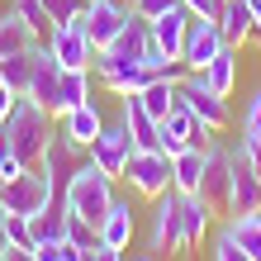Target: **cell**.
<instances>
[{"mask_svg":"<svg viewBox=\"0 0 261 261\" xmlns=\"http://www.w3.org/2000/svg\"><path fill=\"white\" fill-rule=\"evenodd\" d=\"M34 29H29L19 14H14V5L0 14V57H10V53H19V48H34Z\"/></svg>","mask_w":261,"mask_h":261,"instance_id":"cell-28","label":"cell"},{"mask_svg":"<svg viewBox=\"0 0 261 261\" xmlns=\"http://www.w3.org/2000/svg\"><path fill=\"white\" fill-rule=\"evenodd\" d=\"M209 219H214V214H209V204H204L199 195H180V233H186V252L204 242Z\"/></svg>","mask_w":261,"mask_h":261,"instance_id":"cell-26","label":"cell"},{"mask_svg":"<svg viewBox=\"0 0 261 261\" xmlns=\"http://www.w3.org/2000/svg\"><path fill=\"white\" fill-rule=\"evenodd\" d=\"M0 261H38V247H10Z\"/></svg>","mask_w":261,"mask_h":261,"instance_id":"cell-41","label":"cell"},{"mask_svg":"<svg viewBox=\"0 0 261 261\" xmlns=\"http://www.w3.org/2000/svg\"><path fill=\"white\" fill-rule=\"evenodd\" d=\"M5 10H10V0H0V14H5Z\"/></svg>","mask_w":261,"mask_h":261,"instance_id":"cell-44","label":"cell"},{"mask_svg":"<svg viewBox=\"0 0 261 261\" xmlns=\"http://www.w3.org/2000/svg\"><path fill=\"white\" fill-rule=\"evenodd\" d=\"M147 247H152V256L186 252V233H180V190H162L157 195L152 228H147Z\"/></svg>","mask_w":261,"mask_h":261,"instance_id":"cell-6","label":"cell"},{"mask_svg":"<svg viewBox=\"0 0 261 261\" xmlns=\"http://www.w3.org/2000/svg\"><path fill=\"white\" fill-rule=\"evenodd\" d=\"M48 199H53V180H48L43 166H29L24 176L0 180V204H5V214H24V219H34Z\"/></svg>","mask_w":261,"mask_h":261,"instance_id":"cell-5","label":"cell"},{"mask_svg":"<svg viewBox=\"0 0 261 261\" xmlns=\"http://www.w3.org/2000/svg\"><path fill=\"white\" fill-rule=\"evenodd\" d=\"M204 81H209V90H219V95L228 100V90H233V81H238V48H223L214 62L204 67Z\"/></svg>","mask_w":261,"mask_h":261,"instance_id":"cell-30","label":"cell"},{"mask_svg":"<svg viewBox=\"0 0 261 261\" xmlns=\"http://www.w3.org/2000/svg\"><path fill=\"white\" fill-rule=\"evenodd\" d=\"M199 176H204V147H186V152L171 157V190L195 195L199 190Z\"/></svg>","mask_w":261,"mask_h":261,"instance_id":"cell-24","label":"cell"},{"mask_svg":"<svg viewBox=\"0 0 261 261\" xmlns=\"http://www.w3.org/2000/svg\"><path fill=\"white\" fill-rule=\"evenodd\" d=\"M124 180H128L133 195L157 199L162 190H171V157L162 147H138L128 157V166H124Z\"/></svg>","mask_w":261,"mask_h":261,"instance_id":"cell-4","label":"cell"},{"mask_svg":"<svg viewBox=\"0 0 261 261\" xmlns=\"http://www.w3.org/2000/svg\"><path fill=\"white\" fill-rule=\"evenodd\" d=\"M90 100V71L86 67H62V76H57V105H53V114L62 119L67 110H76V105H86Z\"/></svg>","mask_w":261,"mask_h":261,"instance_id":"cell-21","label":"cell"},{"mask_svg":"<svg viewBox=\"0 0 261 261\" xmlns=\"http://www.w3.org/2000/svg\"><path fill=\"white\" fill-rule=\"evenodd\" d=\"M190 19H195V14H190L186 5H180V0H176V5L166 10V14H157V19H152V43H157V48H162L166 57H171V62H180V53H186Z\"/></svg>","mask_w":261,"mask_h":261,"instance_id":"cell-13","label":"cell"},{"mask_svg":"<svg viewBox=\"0 0 261 261\" xmlns=\"http://www.w3.org/2000/svg\"><path fill=\"white\" fill-rule=\"evenodd\" d=\"M228 166H233V214L261 209V176L252 171V162H247V152H242V143L228 152ZM233 214H228V219H233Z\"/></svg>","mask_w":261,"mask_h":261,"instance_id":"cell-14","label":"cell"},{"mask_svg":"<svg viewBox=\"0 0 261 261\" xmlns=\"http://www.w3.org/2000/svg\"><path fill=\"white\" fill-rule=\"evenodd\" d=\"M219 34L228 48H242L247 38H256V19H252V10H247V0H223V10H219Z\"/></svg>","mask_w":261,"mask_h":261,"instance_id":"cell-18","label":"cell"},{"mask_svg":"<svg viewBox=\"0 0 261 261\" xmlns=\"http://www.w3.org/2000/svg\"><path fill=\"white\" fill-rule=\"evenodd\" d=\"M10 252V233H5V214H0V256Z\"/></svg>","mask_w":261,"mask_h":261,"instance_id":"cell-42","label":"cell"},{"mask_svg":"<svg viewBox=\"0 0 261 261\" xmlns=\"http://www.w3.org/2000/svg\"><path fill=\"white\" fill-rule=\"evenodd\" d=\"M124 128L133 138V147H162V119H152L138 95H124Z\"/></svg>","mask_w":261,"mask_h":261,"instance_id":"cell-19","label":"cell"},{"mask_svg":"<svg viewBox=\"0 0 261 261\" xmlns=\"http://www.w3.org/2000/svg\"><path fill=\"white\" fill-rule=\"evenodd\" d=\"M57 76H62V62L48 53V43H38V57H34V81H29V100L43 105V110L53 114L57 105Z\"/></svg>","mask_w":261,"mask_h":261,"instance_id":"cell-15","label":"cell"},{"mask_svg":"<svg viewBox=\"0 0 261 261\" xmlns=\"http://www.w3.org/2000/svg\"><path fill=\"white\" fill-rule=\"evenodd\" d=\"M24 171H29V166H24V157L5 143V138H0V180H14V176H24Z\"/></svg>","mask_w":261,"mask_h":261,"instance_id":"cell-34","label":"cell"},{"mask_svg":"<svg viewBox=\"0 0 261 261\" xmlns=\"http://www.w3.org/2000/svg\"><path fill=\"white\" fill-rule=\"evenodd\" d=\"M48 53H53L62 67H86V71L95 67V43L86 38L81 24H57L53 38H48Z\"/></svg>","mask_w":261,"mask_h":261,"instance_id":"cell-12","label":"cell"},{"mask_svg":"<svg viewBox=\"0 0 261 261\" xmlns=\"http://www.w3.org/2000/svg\"><path fill=\"white\" fill-rule=\"evenodd\" d=\"M86 261H124V252L110 242H95V247H86Z\"/></svg>","mask_w":261,"mask_h":261,"instance_id":"cell-39","label":"cell"},{"mask_svg":"<svg viewBox=\"0 0 261 261\" xmlns=\"http://www.w3.org/2000/svg\"><path fill=\"white\" fill-rule=\"evenodd\" d=\"M110 204H114V176H105L95 162H86L81 171L71 176V186H67V209L100 228V219L110 214Z\"/></svg>","mask_w":261,"mask_h":261,"instance_id":"cell-2","label":"cell"},{"mask_svg":"<svg viewBox=\"0 0 261 261\" xmlns=\"http://www.w3.org/2000/svg\"><path fill=\"white\" fill-rule=\"evenodd\" d=\"M171 5H176V0H133L128 10H133V14H143V19L152 24V19H157V14H166Z\"/></svg>","mask_w":261,"mask_h":261,"instance_id":"cell-36","label":"cell"},{"mask_svg":"<svg viewBox=\"0 0 261 261\" xmlns=\"http://www.w3.org/2000/svg\"><path fill=\"white\" fill-rule=\"evenodd\" d=\"M242 152H247L252 171L261 176V124H256V128H242Z\"/></svg>","mask_w":261,"mask_h":261,"instance_id":"cell-35","label":"cell"},{"mask_svg":"<svg viewBox=\"0 0 261 261\" xmlns=\"http://www.w3.org/2000/svg\"><path fill=\"white\" fill-rule=\"evenodd\" d=\"M0 138L24 157V166H43V152H48V138H53V114L29 95H19L14 110L5 114V124H0Z\"/></svg>","mask_w":261,"mask_h":261,"instance_id":"cell-1","label":"cell"},{"mask_svg":"<svg viewBox=\"0 0 261 261\" xmlns=\"http://www.w3.org/2000/svg\"><path fill=\"white\" fill-rule=\"evenodd\" d=\"M67 219H71V209H67V199H48L34 219H29V228H34V242H62L67 238Z\"/></svg>","mask_w":261,"mask_h":261,"instance_id":"cell-23","label":"cell"},{"mask_svg":"<svg viewBox=\"0 0 261 261\" xmlns=\"http://www.w3.org/2000/svg\"><path fill=\"white\" fill-rule=\"evenodd\" d=\"M14 100H19V95H14V90H10L5 81H0V124H5V114L14 110Z\"/></svg>","mask_w":261,"mask_h":261,"instance_id":"cell-40","label":"cell"},{"mask_svg":"<svg viewBox=\"0 0 261 261\" xmlns=\"http://www.w3.org/2000/svg\"><path fill=\"white\" fill-rule=\"evenodd\" d=\"M138 261H157V256H138Z\"/></svg>","mask_w":261,"mask_h":261,"instance_id":"cell-45","label":"cell"},{"mask_svg":"<svg viewBox=\"0 0 261 261\" xmlns=\"http://www.w3.org/2000/svg\"><path fill=\"white\" fill-rule=\"evenodd\" d=\"M180 100H186L190 110H195V119H199V124H209L214 133L228 124V105H223L219 90H209L204 71H186V76H180Z\"/></svg>","mask_w":261,"mask_h":261,"instance_id":"cell-10","label":"cell"},{"mask_svg":"<svg viewBox=\"0 0 261 261\" xmlns=\"http://www.w3.org/2000/svg\"><path fill=\"white\" fill-rule=\"evenodd\" d=\"M147 48H152V24L143 19V14H133V19L124 24V34H119L110 48H100V53L114 57V62H143Z\"/></svg>","mask_w":261,"mask_h":261,"instance_id":"cell-16","label":"cell"},{"mask_svg":"<svg viewBox=\"0 0 261 261\" xmlns=\"http://www.w3.org/2000/svg\"><path fill=\"white\" fill-rule=\"evenodd\" d=\"M5 233H10V247H38V242H34V228H29L24 214H5Z\"/></svg>","mask_w":261,"mask_h":261,"instance_id":"cell-33","label":"cell"},{"mask_svg":"<svg viewBox=\"0 0 261 261\" xmlns=\"http://www.w3.org/2000/svg\"><path fill=\"white\" fill-rule=\"evenodd\" d=\"M133 19V10L124 5V0H86V10H81V24L86 29V38L95 43V53L100 48H110V43L124 34V24Z\"/></svg>","mask_w":261,"mask_h":261,"instance_id":"cell-8","label":"cell"},{"mask_svg":"<svg viewBox=\"0 0 261 261\" xmlns=\"http://www.w3.org/2000/svg\"><path fill=\"white\" fill-rule=\"evenodd\" d=\"M256 124H261V86L252 90V100L242 105V128H256Z\"/></svg>","mask_w":261,"mask_h":261,"instance_id":"cell-38","label":"cell"},{"mask_svg":"<svg viewBox=\"0 0 261 261\" xmlns=\"http://www.w3.org/2000/svg\"><path fill=\"white\" fill-rule=\"evenodd\" d=\"M133 152H138V147H133V138H128V128H124V119H119V124H105L100 138L90 143V162H95L105 176L124 180V166H128Z\"/></svg>","mask_w":261,"mask_h":261,"instance_id":"cell-9","label":"cell"},{"mask_svg":"<svg viewBox=\"0 0 261 261\" xmlns=\"http://www.w3.org/2000/svg\"><path fill=\"white\" fill-rule=\"evenodd\" d=\"M138 100H143V110H147L152 119H166V114H171V105L180 100V81L157 76V81H147L143 90H138Z\"/></svg>","mask_w":261,"mask_h":261,"instance_id":"cell-27","label":"cell"},{"mask_svg":"<svg viewBox=\"0 0 261 261\" xmlns=\"http://www.w3.org/2000/svg\"><path fill=\"white\" fill-rule=\"evenodd\" d=\"M195 19H219V10H223V0H180Z\"/></svg>","mask_w":261,"mask_h":261,"instance_id":"cell-37","label":"cell"},{"mask_svg":"<svg viewBox=\"0 0 261 261\" xmlns=\"http://www.w3.org/2000/svg\"><path fill=\"white\" fill-rule=\"evenodd\" d=\"M34 57H38V43H34V48L10 53V57H0V81H5L14 95H29V81H34Z\"/></svg>","mask_w":261,"mask_h":261,"instance_id":"cell-25","label":"cell"},{"mask_svg":"<svg viewBox=\"0 0 261 261\" xmlns=\"http://www.w3.org/2000/svg\"><path fill=\"white\" fill-rule=\"evenodd\" d=\"M228 48L219 24L214 19H190V34H186V53H180V62H186V71H204L214 57H219Z\"/></svg>","mask_w":261,"mask_h":261,"instance_id":"cell-11","label":"cell"},{"mask_svg":"<svg viewBox=\"0 0 261 261\" xmlns=\"http://www.w3.org/2000/svg\"><path fill=\"white\" fill-rule=\"evenodd\" d=\"M223 228L242 242V252H247L252 261H261V209H252V214H233Z\"/></svg>","mask_w":261,"mask_h":261,"instance_id":"cell-29","label":"cell"},{"mask_svg":"<svg viewBox=\"0 0 261 261\" xmlns=\"http://www.w3.org/2000/svg\"><path fill=\"white\" fill-rule=\"evenodd\" d=\"M247 10H252V19H256V34H261V0H247Z\"/></svg>","mask_w":261,"mask_h":261,"instance_id":"cell-43","label":"cell"},{"mask_svg":"<svg viewBox=\"0 0 261 261\" xmlns=\"http://www.w3.org/2000/svg\"><path fill=\"white\" fill-rule=\"evenodd\" d=\"M209 261H252L247 252H242V242L228 233V228H219V238H214V252H209Z\"/></svg>","mask_w":261,"mask_h":261,"instance_id":"cell-32","label":"cell"},{"mask_svg":"<svg viewBox=\"0 0 261 261\" xmlns=\"http://www.w3.org/2000/svg\"><path fill=\"white\" fill-rule=\"evenodd\" d=\"M10 5H14V14H19L29 29H34L38 43L53 38V14H48V5H43V0H10Z\"/></svg>","mask_w":261,"mask_h":261,"instance_id":"cell-31","label":"cell"},{"mask_svg":"<svg viewBox=\"0 0 261 261\" xmlns=\"http://www.w3.org/2000/svg\"><path fill=\"white\" fill-rule=\"evenodd\" d=\"M86 162H90V147L71 143L67 133H53V138H48V152H43V171H48V180H53V199H67L71 176L81 171Z\"/></svg>","mask_w":261,"mask_h":261,"instance_id":"cell-7","label":"cell"},{"mask_svg":"<svg viewBox=\"0 0 261 261\" xmlns=\"http://www.w3.org/2000/svg\"><path fill=\"white\" fill-rule=\"evenodd\" d=\"M124 5H133V0H124Z\"/></svg>","mask_w":261,"mask_h":261,"instance_id":"cell-46","label":"cell"},{"mask_svg":"<svg viewBox=\"0 0 261 261\" xmlns=\"http://www.w3.org/2000/svg\"><path fill=\"white\" fill-rule=\"evenodd\" d=\"M0 214H5V204H0Z\"/></svg>","mask_w":261,"mask_h":261,"instance_id":"cell-47","label":"cell"},{"mask_svg":"<svg viewBox=\"0 0 261 261\" xmlns=\"http://www.w3.org/2000/svg\"><path fill=\"white\" fill-rule=\"evenodd\" d=\"M133 233H138V223H133V209H128V199H114V204H110V214L100 219V242H110V247L128 252Z\"/></svg>","mask_w":261,"mask_h":261,"instance_id":"cell-20","label":"cell"},{"mask_svg":"<svg viewBox=\"0 0 261 261\" xmlns=\"http://www.w3.org/2000/svg\"><path fill=\"white\" fill-rule=\"evenodd\" d=\"M195 195L209 204L214 219H228V214H233V166H228V152L219 143L204 147V176H199Z\"/></svg>","mask_w":261,"mask_h":261,"instance_id":"cell-3","label":"cell"},{"mask_svg":"<svg viewBox=\"0 0 261 261\" xmlns=\"http://www.w3.org/2000/svg\"><path fill=\"white\" fill-rule=\"evenodd\" d=\"M100 128H105V119H100V110H95V100H86V105H76V110L62 114V133L71 138V143H81V147L95 143Z\"/></svg>","mask_w":261,"mask_h":261,"instance_id":"cell-22","label":"cell"},{"mask_svg":"<svg viewBox=\"0 0 261 261\" xmlns=\"http://www.w3.org/2000/svg\"><path fill=\"white\" fill-rule=\"evenodd\" d=\"M199 128V119H195V110L186 100H176L171 105V114L162 119V152L166 157H176V152H186L190 147V133Z\"/></svg>","mask_w":261,"mask_h":261,"instance_id":"cell-17","label":"cell"}]
</instances>
